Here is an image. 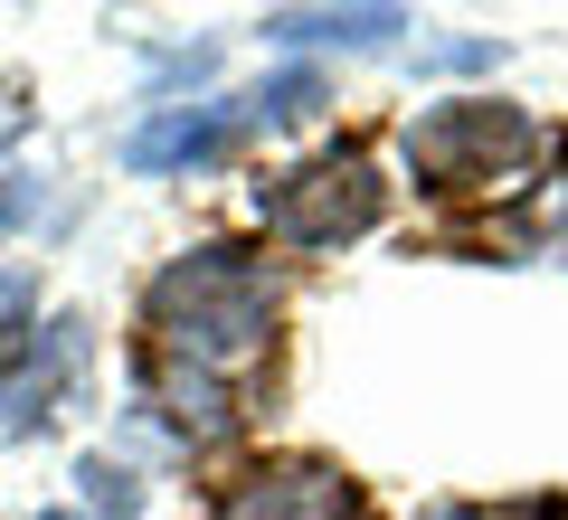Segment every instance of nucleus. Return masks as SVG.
I'll return each mask as SVG.
<instances>
[{
    "instance_id": "obj_6",
    "label": "nucleus",
    "mask_w": 568,
    "mask_h": 520,
    "mask_svg": "<svg viewBox=\"0 0 568 520\" xmlns=\"http://www.w3.org/2000/svg\"><path fill=\"white\" fill-rule=\"evenodd\" d=\"M227 520H351V473L342 463H275V473L237 482V501H227Z\"/></svg>"
},
{
    "instance_id": "obj_5",
    "label": "nucleus",
    "mask_w": 568,
    "mask_h": 520,
    "mask_svg": "<svg viewBox=\"0 0 568 520\" xmlns=\"http://www.w3.org/2000/svg\"><path fill=\"white\" fill-rule=\"evenodd\" d=\"M256 133H265V104L256 95H219V104H181V114L142 123V133L123 142V161H133V171H209V161L246 152Z\"/></svg>"
},
{
    "instance_id": "obj_2",
    "label": "nucleus",
    "mask_w": 568,
    "mask_h": 520,
    "mask_svg": "<svg viewBox=\"0 0 568 520\" xmlns=\"http://www.w3.org/2000/svg\"><path fill=\"white\" fill-rule=\"evenodd\" d=\"M256 218L284 246H351L388 218V181L369 171V152H313L275 181H256Z\"/></svg>"
},
{
    "instance_id": "obj_9",
    "label": "nucleus",
    "mask_w": 568,
    "mask_h": 520,
    "mask_svg": "<svg viewBox=\"0 0 568 520\" xmlns=\"http://www.w3.org/2000/svg\"><path fill=\"white\" fill-rule=\"evenodd\" d=\"M48 520H67V511H48Z\"/></svg>"
},
{
    "instance_id": "obj_1",
    "label": "nucleus",
    "mask_w": 568,
    "mask_h": 520,
    "mask_svg": "<svg viewBox=\"0 0 568 520\" xmlns=\"http://www.w3.org/2000/svg\"><path fill=\"white\" fill-rule=\"evenodd\" d=\"M142 369L152 398L171 407V426H227V379L265 360L275 340V275L246 246H190L162 265L152 303H142Z\"/></svg>"
},
{
    "instance_id": "obj_7",
    "label": "nucleus",
    "mask_w": 568,
    "mask_h": 520,
    "mask_svg": "<svg viewBox=\"0 0 568 520\" xmlns=\"http://www.w3.org/2000/svg\"><path fill=\"white\" fill-rule=\"evenodd\" d=\"M398 29H407L398 0H294V10L265 20V39L275 48H388Z\"/></svg>"
},
{
    "instance_id": "obj_3",
    "label": "nucleus",
    "mask_w": 568,
    "mask_h": 520,
    "mask_svg": "<svg viewBox=\"0 0 568 520\" xmlns=\"http://www.w3.org/2000/svg\"><path fill=\"white\" fill-rule=\"evenodd\" d=\"M530 152H540V123L511 114V104H493V95H455V104H436V114L407 123V161H417V181H436V190H493V181H511Z\"/></svg>"
},
{
    "instance_id": "obj_8",
    "label": "nucleus",
    "mask_w": 568,
    "mask_h": 520,
    "mask_svg": "<svg viewBox=\"0 0 568 520\" xmlns=\"http://www.w3.org/2000/svg\"><path fill=\"white\" fill-rule=\"evenodd\" d=\"M77 482H85V501H95V511H114V520H123V511H142V482L123 473V463H104V455H85V473H77Z\"/></svg>"
},
{
    "instance_id": "obj_4",
    "label": "nucleus",
    "mask_w": 568,
    "mask_h": 520,
    "mask_svg": "<svg viewBox=\"0 0 568 520\" xmlns=\"http://www.w3.org/2000/svg\"><path fill=\"white\" fill-rule=\"evenodd\" d=\"M77 360H85V332L67 313H48V322L39 313H10V322H0V436H29V426L58 417Z\"/></svg>"
}]
</instances>
